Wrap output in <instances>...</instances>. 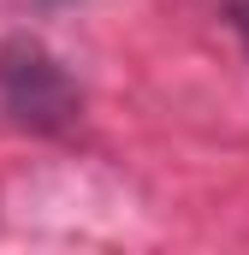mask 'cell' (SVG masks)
Masks as SVG:
<instances>
[{
  "mask_svg": "<svg viewBox=\"0 0 249 255\" xmlns=\"http://www.w3.org/2000/svg\"><path fill=\"white\" fill-rule=\"evenodd\" d=\"M232 18H238V36L249 42V0H238V6H232Z\"/></svg>",
  "mask_w": 249,
  "mask_h": 255,
  "instance_id": "2",
  "label": "cell"
},
{
  "mask_svg": "<svg viewBox=\"0 0 249 255\" xmlns=\"http://www.w3.org/2000/svg\"><path fill=\"white\" fill-rule=\"evenodd\" d=\"M0 101L30 130H54L77 113V89H71L65 65L42 42H24V36L0 48Z\"/></svg>",
  "mask_w": 249,
  "mask_h": 255,
  "instance_id": "1",
  "label": "cell"
}]
</instances>
